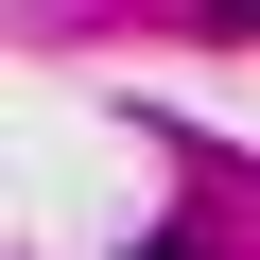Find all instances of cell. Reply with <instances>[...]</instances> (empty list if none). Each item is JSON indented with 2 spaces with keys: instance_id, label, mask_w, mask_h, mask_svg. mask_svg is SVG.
Masks as SVG:
<instances>
[{
  "instance_id": "cell-1",
  "label": "cell",
  "mask_w": 260,
  "mask_h": 260,
  "mask_svg": "<svg viewBox=\"0 0 260 260\" xmlns=\"http://www.w3.org/2000/svg\"><path fill=\"white\" fill-rule=\"evenodd\" d=\"M139 260H191V243H139Z\"/></svg>"
},
{
  "instance_id": "cell-2",
  "label": "cell",
  "mask_w": 260,
  "mask_h": 260,
  "mask_svg": "<svg viewBox=\"0 0 260 260\" xmlns=\"http://www.w3.org/2000/svg\"><path fill=\"white\" fill-rule=\"evenodd\" d=\"M225 18H260V0H225Z\"/></svg>"
}]
</instances>
